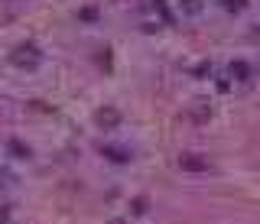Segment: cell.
Segmentation results:
<instances>
[{"mask_svg": "<svg viewBox=\"0 0 260 224\" xmlns=\"http://www.w3.org/2000/svg\"><path fill=\"white\" fill-rule=\"evenodd\" d=\"M153 10H156V13H159V17H162V20H166V23H169V20H173V13H169V7H166V4H162V0H156V4H153Z\"/></svg>", "mask_w": 260, "mask_h": 224, "instance_id": "10", "label": "cell"}, {"mask_svg": "<svg viewBox=\"0 0 260 224\" xmlns=\"http://www.w3.org/2000/svg\"><path fill=\"white\" fill-rule=\"evenodd\" d=\"M7 156L16 159V163H26V159L32 156V150H29V143H23L20 137H10L7 140Z\"/></svg>", "mask_w": 260, "mask_h": 224, "instance_id": "6", "label": "cell"}, {"mask_svg": "<svg viewBox=\"0 0 260 224\" xmlns=\"http://www.w3.org/2000/svg\"><path fill=\"white\" fill-rule=\"evenodd\" d=\"M228 78H231V82H238V85H247L250 78H254V68H250L247 59H234L231 65H228Z\"/></svg>", "mask_w": 260, "mask_h": 224, "instance_id": "5", "label": "cell"}, {"mask_svg": "<svg viewBox=\"0 0 260 224\" xmlns=\"http://www.w3.org/2000/svg\"><path fill=\"white\" fill-rule=\"evenodd\" d=\"M43 59L46 55L36 43H20V46H13V52H10V65L20 68V71H36L43 65Z\"/></svg>", "mask_w": 260, "mask_h": 224, "instance_id": "1", "label": "cell"}, {"mask_svg": "<svg viewBox=\"0 0 260 224\" xmlns=\"http://www.w3.org/2000/svg\"><path fill=\"white\" fill-rule=\"evenodd\" d=\"M221 7H224L228 13H244L250 7V0H221Z\"/></svg>", "mask_w": 260, "mask_h": 224, "instance_id": "8", "label": "cell"}, {"mask_svg": "<svg viewBox=\"0 0 260 224\" xmlns=\"http://www.w3.org/2000/svg\"><path fill=\"white\" fill-rule=\"evenodd\" d=\"M130 211H134V214H146V198H134V202H130Z\"/></svg>", "mask_w": 260, "mask_h": 224, "instance_id": "11", "label": "cell"}, {"mask_svg": "<svg viewBox=\"0 0 260 224\" xmlns=\"http://www.w3.org/2000/svg\"><path fill=\"white\" fill-rule=\"evenodd\" d=\"M179 10H182L185 17H199L202 13V0H179Z\"/></svg>", "mask_w": 260, "mask_h": 224, "instance_id": "7", "label": "cell"}, {"mask_svg": "<svg viewBox=\"0 0 260 224\" xmlns=\"http://www.w3.org/2000/svg\"><path fill=\"white\" fill-rule=\"evenodd\" d=\"M211 71H215V68H211V62H202V65L195 68V75H199V78H205V75H211Z\"/></svg>", "mask_w": 260, "mask_h": 224, "instance_id": "12", "label": "cell"}, {"mask_svg": "<svg viewBox=\"0 0 260 224\" xmlns=\"http://www.w3.org/2000/svg\"><path fill=\"white\" fill-rule=\"evenodd\" d=\"M120 121H124V117H120V110H117V107H111V104H104V107H98V110H94V124L101 127V130H117Z\"/></svg>", "mask_w": 260, "mask_h": 224, "instance_id": "3", "label": "cell"}, {"mask_svg": "<svg viewBox=\"0 0 260 224\" xmlns=\"http://www.w3.org/2000/svg\"><path fill=\"white\" fill-rule=\"evenodd\" d=\"M176 166H179L182 172H195V175H202V172H211V159H208L205 153H179Z\"/></svg>", "mask_w": 260, "mask_h": 224, "instance_id": "2", "label": "cell"}, {"mask_svg": "<svg viewBox=\"0 0 260 224\" xmlns=\"http://www.w3.org/2000/svg\"><path fill=\"white\" fill-rule=\"evenodd\" d=\"M101 156L114 166H127L134 159V150L130 146H114V143H101Z\"/></svg>", "mask_w": 260, "mask_h": 224, "instance_id": "4", "label": "cell"}, {"mask_svg": "<svg viewBox=\"0 0 260 224\" xmlns=\"http://www.w3.org/2000/svg\"><path fill=\"white\" fill-rule=\"evenodd\" d=\"M0 224H10V208L0 202Z\"/></svg>", "mask_w": 260, "mask_h": 224, "instance_id": "13", "label": "cell"}, {"mask_svg": "<svg viewBox=\"0 0 260 224\" xmlns=\"http://www.w3.org/2000/svg\"><path fill=\"white\" fill-rule=\"evenodd\" d=\"M78 20L94 23V20H98V7H81V10H78Z\"/></svg>", "mask_w": 260, "mask_h": 224, "instance_id": "9", "label": "cell"}]
</instances>
